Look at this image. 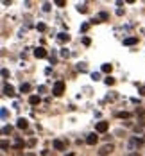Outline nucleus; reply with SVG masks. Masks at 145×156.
<instances>
[{"mask_svg": "<svg viewBox=\"0 0 145 156\" xmlns=\"http://www.w3.org/2000/svg\"><path fill=\"white\" fill-rule=\"evenodd\" d=\"M111 70H113V65H109V63L102 65V72H106V74H111Z\"/></svg>", "mask_w": 145, "mask_h": 156, "instance_id": "obj_14", "label": "nucleus"}, {"mask_svg": "<svg viewBox=\"0 0 145 156\" xmlns=\"http://www.w3.org/2000/svg\"><path fill=\"white\" fill-rule=\"evenodd\" d=\"M4 95H7V97H14L16 93H14V88L11 86V85H6L4 86Z\"/></svg>", "mask_w": 145, "mask_h": 156, "instance_id": "obj_6", "label": "nucleus"}, {"mask_svg": "<svg viewBox=\"0 0 145 156\" xmlns=\"http://www.w3.org/2000/svg\"><path fill=\"white\" fill-rule=\"evenodd\" d=\"M66 2H65V0H57V2H56V6H59V7H63Z\"/></svg>", "mask_w": 145, "mask_h": 156, "instance_id": "obj_25", "label": "nucleus"}, {"mask_svg": "<svg viewBox=\"0 0 145 156\" xmlns=\"http://www.w3.org/2000/svg\"><path fill=\"white\" fill-rule=\"evenodd\" d=\"M0 145H2V149L6 151V149L9 147V142H7V140H2V144H0Z\"/></svg>", "mask_w": 145, "mask_h": 156, "instance_id": "obj_22", "label": "nucleus"}, {"mask_svg": "<svg viewBox=\"0 0 145 156\" xmlns=\"http://www.w3.org/2000/svg\"><path fill=\"white\" fill-rule=\"evenodd\" d=\"M113 149H115V147H113L111 144L102 145V147H100V151H99V156H108V154H111V153H113Z\"/></svg>", "mask_w": 145, "mask_h": 156, "instance_id": "obj_2", "label": "nucleus"}, {"mask_svg": "<svg viewBox=\"0 0 145 156\" xmlns=\"http://www.w3.org/2000/svg\"><path fill=\"white\" fill-rule=\"evenodd\" d=\"M52 93H54L56 97L63 95V93H65V83H63V81H57L56 85H54V90H52Z\"/></svg>", "mask_w": 145, "mask_h": 156, "instance_id": "obj_1", "label": "nucleus"}, {"mask_svg": "<svg viewBox=\"0 0 145 156\" xmlns=\"http://www.w3.org/2000/svg\"><path fill=\"white\" fill-rule=\"evenodd\" d=\"M99 18H100V20H108V18H109V15H108V13H104V11H102V13L99 15Z\"/></svg>", "mask_w": 145, "mask_h": 156, "instance_id": "obj_21", "label": "nucleus"}, {"mask_svg": "<svg viewBox=\"0 0 145 156\" xmlns=\"http://www.w3.org/2000/svg\"><path fill=\"white\" fill-rule=\"evenodd\" d=\"M129 156H140V153H129Z\"/></svg>", "mask_w": 145, "mask_h": 156, "instance_id": "obj_31", "label": "nucleus"}, {"mask_svg": "<svg viewBox=\"0 0 145 156\" xmlns=\"http://www.w3.org/2000/svg\"><path fill=\"white\" fill-rule=\"evenodd\" d=\"M43 11H50V4H43Z\"/></svg>", "mask_w": 145, "mask_h": 156, "instance_id": "obj_28", "label": "nucleus"}, {"mask_svg": "<svg viewBox=\"0 0 145 156\" xmlns=\"http://www.w3.org/2000/svg\"><path fill=\"white\" fill-rule=\"evenodd\" d=\"M54 149L56 151H66V144L63 142V140H54Z\"/></svg>", "mask_w": 145, "mask_h": 156, "instance_id": "obj_4", "label": "nucleus"}, {"mask_svg": "<svg viewBox=\"0 0 145 156\" xmlns=\"http://www.w3.org/2000/svg\"><path fill=\"white\" fill-rule=\"evenodd\" d=\"M11 131H13V128H11V126H4V128H2V133H4V135H9Z\"/></svg>", "mask_w": 145, "mask_h": 156, "instance_id": "obj_19", "label": "nucleus"}, {"mask_svg": "<svg viewBox=\"0 0 145 156\" xmlns=\"http://www.w3.org/2000/svg\"><path fill=\"white\" fill-rule=\"evenodd\" d=\"M57 38H59V41H68V40H70V36H68L66 33H61V34H57Z\"/></svg>", "mask_w": 145, "mask_h": 156, "instance_id": "obj_16", "label": "nucleus"}, {"mask_svg": "<svg viewBox=\"0 0 145 156\" xmlns=\"http://www.w3.org/2000/svg\"><path fill=\"white\" fill-rule=\"evenodd\" d=\"M97 142H99V137H97L95 133H91V135H88V138H86V144H88V145H95Z\"/></svg>", "mask_w": 145, "mask_h": 156, "instance_id": "obj_7", "label": "nucleus"}, {"mask_svg": "<svg viewBox=\"0 0 145 156\" xmlns=\"http://www.w3.org/2000/svg\"><path fill=\"white\" fill-rule=\"evenodd\" d=\"M27 126H29V124H27L25 119H18V122H16V128L18 129H27Z\"/></svg>", "mask_w": 145, "mask_h": 156, "instance_id": "obj_10", "label": "nucleus"}, {"mask_svg": "<svg viewBox=\"0 0 145 156\" xmlns=\"http://www.w3.org/2000/svg\"><path fill=\"white\" fill-rule=\"evenodd\" d=\"M88 29H90V24H84V25L81 27V31H82V33H84V31H88Z\"/></svg>", "mask_w": 145, "mask_h": 156, "instance_id": "obj_26", "label": "nucleus"}, {"mask_svg": "<svg viewBox=\"0 0 145 156\" xmlns=\"http://www.w3.org/2000/svg\"><path fill=\"white\" fill-rule=\"evenodd\" d=\"M91 79H95V81H99V79H100V74H97V72H93V74H91Z\"/></svg>", "mask_w": 145, "mask_h": 156, "instance_id": "obj_23", "label": "nucleus"}, {"mask_svg": "<svg viewBox=\"0 0 145 156\" xmlns=\"http://www.w3.org/2000/svg\"><path fill=\"white\" fill-rule=\"evenodd\" d=\"M34 56H36L38 59H43V58H47V50H45L43 47H38V49L34 50Z\"/></svg>", "mask_w": 145, "mask_h": 156, "instance_id": "obj_5", "label": "nucleus"}, {"mask_svg": "<svg viewBox=\"0 0 145 156\" xmlns=\"http://www.w3.org/2000/svg\"><path fill=\"white\" fill-rule=\"evenodd\" d=\"M20 92H22V93H29L30 92V85H29V83H23V85L20 86Z\"/></svg>", "mask_w": 145, "mask_h": 156, "instance_id": "obj_13", "label": "nucleus"}, {"mask_svg": "<svg viewBox=\"0 0 145 156\" xmlns=\"http://www.w3.org/2000/svg\"><path fill=\"white\" fill-rule=\"evenodd\" d=\"M142 144H143V138H131V142H129V149H131L133 153H136L134 149H136V147H140Z\"/></svg>", "mask_w": 145, "mask_h": 156, "instance_id": "obj_3", "label": "nucleus"}, {"mask_svg": "<svg viewBox=\"0 0 145 156\" xmlns=\"http://www.w3.org/2000/svg\"><path fill=\"white\" fill-rule=\"evenodd\" d=\"M47 27H45V24H38V31H41V33H43Z\"/></svg>", "mask_w": 145, "mask_h": 156, "instance_id": "obj_24", "label": "nucleus"}, {"mask_svg": "<svg viewBox=\"0 0 145 156\" xmlns=\"http://www.w3.org/2000/svg\"><path fill=\"white\" fill-rule=\"evenodd\" d=\"M97 133H106L108 131V122H97Z\"/></svg>", "mask_w": 145, "mask_h": 156, "instance_id": "obj_8", "label": "nucleus"}, {"mask_svg": "<svg viewBox=\"0 0 145 156\" xmlns=\"http://www.w3.org/2000/svg\"><path fill=\"white\" fill-rule=\"evenodd\" d=\"M117 117H118V119H129V117H131V113H129V111H120Z\"/></svg>", "mask_w": 145, "mask_h": 156, "instance_id": "obj_15", "label": "nucleus"}, {"mask_svg": "<svg viewBox=\"0 0 145 156\" xmlns=\"http://www.w3.org/2000/svg\"><path fill=\"white\" fill-rule=\"evenodd\" d=\"M134 113H136V117H140V119H142L145 111H143V108H136V111H134Z\"/></svg>", "mask_w": 145, "mask_h": 156, "instance_id": "obj_20", "label": "nucleus"}, {"mask_svg": "<svg viewBox=\"0 0 145 156\" xmlns=\"http://www.w3.org/2000/svg\"><path fill=\"white\" fill-rule=\"evenodd\" d=\"M29 102L32 104V106H36V104L41 102V99H39V95H30V97H29Z\"/></svg>", "mask_w": 145, "mask_h": 156, "instance_id": "obj_12", "label": "nucleus"}, {"mask_svg": "<svg viewBox=\"0 0 145 156\" xmlns=\"http://www.w3.org/2000/svg\"><path fill=\"white\" fill-rule=\"evenodd\" d=\"M104 83H106V85H108V86H111V85H115V79H113L111 76H108V77L104 79Z\"/></svg>", "mask_w": 145, "mask_h": 156, "instance_id": "obj_18", "label": "nucleus"}, {"mask_svg": "<svg viewBox=\"0 0 145 156\" xmlns=\"http://www.w3.org/2000/svg\"><path fill=\"white\" fill-rule=\"evenodd\" d=\"M138 43V38L136 36H131V38H126V40H124V45H136Z\"/></svg>", "mask_w": 145, "mask_h": 156, "instance_id": "obj_9", "label": "nucleus"}, {"mask_svg": "<svg viewBox=\"0 0 145 156\" xmlns=\"http://www.w3.org/2000/svg\"><path fill=\"white\" fill-rule=\"evenodd\" d=\"M2 77H9V72H7V70H6V68H4V70H2Z\"/></svg>", "mask_w": 145, "mask_h": 156, "instance_id": "obj_29", "label": "nucleus"}, {"mask_svg": "<svg viewBox=\"0 0 145 156\" xmlns=\"http://www.w3.org/2000/svg\"><path fill=\"white\" fill-rule=\"evenodd\" d=\"M138 92H140V95H145V86H140Z\"/></svg>", "mask_w": 145, "mask_h": 156, "instance_id": "obj_27", "label": "nucleus"}, {"mask_svg": "<svg viewBox=\"0 0 145 156\" xmlns=\"http://www.w3.org/2000/svg\"><path fill=\"white\" fill-rule=\"evenodd\" d=\"M7 117V110L6 108H2V119H6Z\"/></svg>", "mask_w": 145, "mask_h": 156, "instance_id": "obj_30", "label": "nucleus"}, {"mask_svg": "<svg viewBox=\"0 0 145 156\" xmlns=\"http://www.w3.org/2000/svg\"><path fill=\"white\" fill-rule=\"evenodd\" d=\"M13 147H14V149H23V147H25V144H23L22 138H16L14 144H13Z\"/></svg>", "mask_w": 145, "mask_h": 156, "instance_id": "obj_11", "label": "nucleus"}, {"mask_svg": "<svg viewBox=\"0 0 145 156\" xmlns=\"http://www.w3.org/2000/svg\"><path fill=\"white\" fill-rule=\"evenodd\" d=\"M77 11H79V13H86V11H88L86 4H79V6H77Z\"/></svg>", "mask_w": 145, "mask_h": 156, "instance_id": "obj_17", "label": "nucleus"}]
</instances>
